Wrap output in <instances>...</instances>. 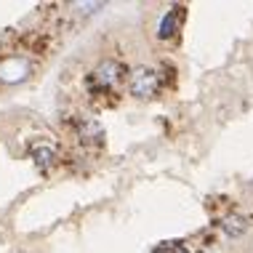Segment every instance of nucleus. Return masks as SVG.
<instances>
[{
  "instance_id": "obj_6",
  "label": "nucleus",
  "mask_w": 253,
  "mask_h": 253,
  "mask_svg": "<svg viewBox=\"0 0 253 253\" xmlns=\"http://www.w3.org/2000/svg\"><path fill=\"white\" fill-rule=\"evenodd\" d=\"M221 229L227 232L229 237L243 235V232H245V218H243V216H227V218L221 221Z\"/></svg>"
},
{
  "instance_id": "obj_2",
  "label": "nucleus",
  "mask_w": 253,
  "mask_h": 253,
  "mask_svg": "<svg viewBox=\"0 0 253 253\" xmlns=\"http://www.w3.org/2000/svg\"><path fill=\"white\" fill-rule=\"evenodd\" d=\"M123 80V64H118V61H101V64L96 67V70L91 72V83L96 91H109V88H115Z\"/></svg>"
},
{
  "instance_id": "obj_8",
  "label": "nucleus",
  "mask_w": 253,
  "mask_h": 253,
  "mask_svg": "<svg viewBox=\"0 0 253 253\" xmlns=\"http://www.w3.org/2000/svg\"><path fill=\"white\" fill-rule=\"evenodd\" d=\"M152 253H189L187 248H184L181 243H173V240H168V243H160Z\"/></svg>"
},
{
  "instance_id": "obj_4",
  "label": "nucleus",
  "mask_w": 253,
  "mask_h": 253,
  "mask_svg": "<svg viewBox=\"0 0 253 253\" xmlns=\"http://www.w3.org/2000/svg\"><path fill=\"white\" fill-rule=\"evenodd\" d=\"M181 8H176V11H168L166 16H163V22H160V30H157V38L160 40H168L170 35L176 32V24H179V19H181Z\"/></svg>"
},
{
  "instance_id": "obj_3",
  "label": "nucleus",
  "mask_w": 253,
  "mask_h": 253,
  "mask_svg": "<svg viewBox=\"0 0 253 253\" xmlns=\"http://www.w3.org/2000/svg\"><path fill=\"white\" fill-rule=\"evenodd\" d=\"M30 70L32 64L22 56H8L0 61V83H8V85H16L22 80L30 78Z\"/></svg>"
},
{
  "instance_id": "obj_9",
  "label": "nucleus",
  "mask_w": 253,
  "mask_h": 253,
  "mask_svg": "<svg viewBox=\"0 0 253 253\" xmlns=\"http://www.w3.org/2000/svg\"><path fill=\"white\" fill-rule=\"evenodd\" d=\"M101 5L104 3H75V11L78 13H96V11H101Z\"/></svg>"
},
{
  "instance_id": "obj_1",
  "label": "nucleus",
  "mask_w": 253,
  "mask_h": 253,
  "mask_svg": "<svg viewBox=\"0 0 253 253\" xmlns=\"http://www.w3.org/2000/svg\"><path fill=\"white\" fill-rule=\"evenodd\" d=\"M128 91L139 99H147L152 96L155 91H160V75L152 67H136L128 78Z\"/></svg>"
},
{
  "instance_id": "obj_7",
  "label": "nucleus",
  "mask_w": 253,
  "mask_h": 253,
  "mask_svg": "<svg viewBox=\"0 0 253 253\" xmlns=\"http://www.w3.org/2000/svg\"><path fill=\"white\" fill-rule=\"evenodd\" d=\"M32 157H35L38 168H48L51 163L56 160V155H53V149H51V147H38V149H35V155H32Z\"/></svg>"
},
{
  "instance_id": "obj_5",
  "label": "nucleus",
  "mask_w": 253,
  "mask_h": 253,
  "mask_svg": "<svg viewBox=\"0 0 253 253\" xmlns=\"http://www.w3.org/2000/svg\"><path fill=\"white\" fill-rule=\"evenodd\" d=\"M80 139L88 141V144L101 141V139H104V128H101L96 120H83V123H80Z\"/></svg>"
}]
</instances>
